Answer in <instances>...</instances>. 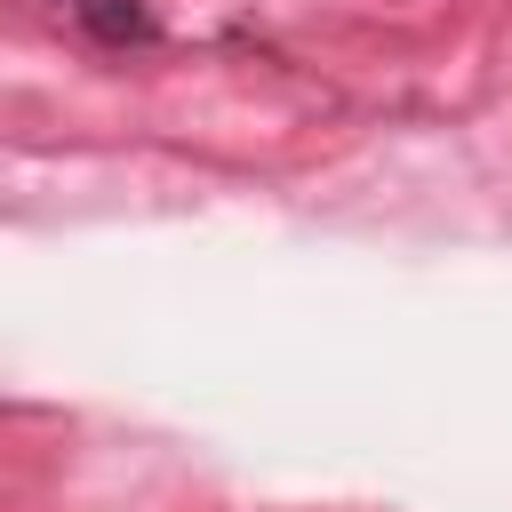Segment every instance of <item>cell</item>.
Masks as SVG:
<instances>
[{"instance_id":"6da1fadb","label":"cell","mask_w":512,"mask_h":512,"mask_svg":"<svg viewBox=\"0 0 512 512\" xmlns=\"http://www.w3.org/2000/svg\"><path fill=\"white\" fill-rule=\"evenodd\" d=\"M72 16L104 40V48H144L160 24H152V8L144 0H72Z\"/></svg>"}]
</instances>
